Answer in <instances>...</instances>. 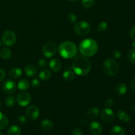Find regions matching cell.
Here are the masks:
<instances>
[{
  "label": "cell",
  "mask_w": 135,
  "mask_h": 135,
  "mask_svg": "<svg viewBox=\"0 0 135 135\" xmlns=\"http://www.w3.org/2000/svg\"><path fill=\"white\" fill-rule=\"evenodd\" d=\"M73 70L79 76H86L90 73L91 64L88 59L83 55H76L73 61Z\"/></svg>",
  "instance_id": "1"
},
{
  "label": "cell",
  "mask_w": 135,
  "mask_h": 135,
  "mask_svg": "<svg viewBox=\"0 0 135 135\" xmlns=\"http://www.w3.org/2000/svg\"><path fill=\"white\" fill-rule=\"evenodd\" d=\"M79 51L84 57H92L96 55L98 50V44L95 40L86 38L79 44Z\"/></svg>",
  "instance_id": "2"
},
{
  "label": "cell",
  "mask_w": 135,
  "mask_h": 135,
  "mask_svg": "<svg viewBox=\"0 0 135 135\" xmlns=\"http://www.w3.org/2000/svg\"><path fill=\"white\" fill-rule=\"evenodd\" d=\"M58 51L62 57L64 59H70L76 56L78 50L75 43L71 41H65L59 45Z\"/></svg>",
  "instance_id": "3"
},
{
  "label": "cell",
  "mask_w": 135,
  "mask_h": 135,
  "mask_svg": "<svg viewBox=\"0 0 135 135\" xmlns=\"http://www.w3.org/2000/svg\"><path fill=\"white\" fill-rule=\"evenodd\" d=\"M102 69L104 73L110 76H115L118 74L119 67L115 60L112 59H106L102 65Z\"/></svg>",
  "instance_id": "4"
},
{
  "label": "cell",
  "mask_w": 135,
  "mask_h": 135,
  "mask_svg": "<svg viewBox=\"0 0 135 135\" xmlns=\"http://www.w3.org/2000/svg\"><path fill=\"white\" fill-rule=\"evenodd\" d=\"M90 25L86 21H79L74 26V30L77 35L83 36L89 34L90 31Z\"/></svg>",
  "instance_id": "5"
},
{
  "label": "cell",
  "mask_w": 135,
  "mask_h": 135,
  "mask_svg": "<svg viewBox=\"0 0 135 135\" xmlns=\"http://www.w3.org/2000/svg\"><path fill=\"white\" fill-rule=\"evenodd\" d=\"M57 50V46L56 44L52 41H49L44 44L42 51V54L45 57L50 58L56 54Z\"/></svg>",
  "instance_id": "6"
},
{
  "label": "cell",
  "mask_w": 135,
  "mask_h": 135,
  "mask_svg": "<svg viewBox=\"0 0 135 135\" xmlns=\"http://www.w3.org/2000/svg\"><path fill=\"white\" fill-rule=\"evenodd\" d=\"M17 37L13 30H7L3 32L1 38L2 42L7 46H12L16 42Z\"/></svg>",
  "instance_id": "7"
},
{
  "label": "cell",
  "mask_w": 135,
  "mask_h": 135,
  "mask_svg": "<svg viewBox=\"0 0 135 135\" xmlns=\"http://www.w3.org/2000/svg\"><path fill=\"white\" fill-rule=\"evenodd\" d=\"M17 101L21 106H27L31 102V96L28 92L22 91L17 95Z\"/></svg>",
  "instance_id": "8"
},
{
  "label": "cell",
  "mask_w": 135,
  "mask_h": 135,
  "mask_svg": "<svg viewBox=\"0 0 135 135\" xmlns=\"http://www.w3.org/2000/svg\"><path fill=\"white\" fill-rule=\"evenodd\" d=\"M100 116H101L102 120L107 123L112 122L115 119L114 112L109 108H104V109H102Z\"/></svg>",
  "instance_id": "9"
},
{
  "label": "cell",
  "mask_w": 135,
  "mask_h": 135,
  "mask_svg": "<svg viewBox=\"0 0 135 135\" xmlns=\"http://www.w3.org/2000/svg\"><path fill=\"white\" fill-rule=\"evenodd\" d=\"M39 115L40 110L38 107L36 106V105H30L26 110V117L31 121L36 119L39 117Z\"/></svg>",
  "instance_id": "10"
},
{
  "label": "cell",
  "mask_w": 135,
  "mask_h": 135,
  "mask_svg": "<svg viewBox=\"0 0 135 135\" xmlns=\"http://www.w3.org/2000/svg\"><path fill=\"white\" fill-rule=\"evenodd\" d=\"M3 90L7 94H12L17 90V85L12 80H7L3 84Z\"/></svg>",
  "instance_id": "11"
},
{
  "label": "cell",
  "mask_w": 135,
  "mask_h": 135,
  "mask_svg": "<svg viewBox=\"0 0 135 135\" xmlns=\"http://www.w3.org/2000/svg\"><path fill=\"white\" fill-rule=\"evenodd\" d=\"M89 131L93 135H100L102 133V127L97 121H92L89 126Z\"/></svg>",
  "instance_id": "12"
},
{
  "label": "cell",
  "mask_w": 135,
  "mask_h": 135,
  "mask_svg": "<svg viewBox=\"0 0 135 135\" xmlns=\"http://www.w3.org/2000/svg\"><path fill=\"white\" fill-rule=\"evenodd\" d=\"M25 73L28 76H34L38 73V69L33 65H28L25 67Z\"/></svg>",
  "instance_id": "13"
},
{
  "label": "cell",
  "mask_w": 135,
  "mask_h": 135,
  "mask_svg": "<svg viewBox=\"0 0 135 135\" xmlns=\"http://www.w3.org/2000/svg\"><path fill=\"white\" fill-rule=\"evenodd\" d=\"M114 90L117 94L124 95L127 92V86L126 84L123 83H118L115 85L114 88Z\"/></svg>",
  "instance_id": "14"
},
{
  "label": "cell",
  "mask_w": 135,
  "mask_h": 135,
  "mask_svg": "<svg viewBox=\"0 0 135 135\" xmlns=\"http://www.w3.org/2000/svg\"><path fill=\"white\" fill-rule=\"evenodd\" d=\"M61 63L60 61L57 59H51L49 63L50 68L54 72H57L61 68Z\"/></svg>",
  "instance_id": "15"
},
{
  "label": "cell",
  "mask_w": 135,
  "mask_h": 135,
  "mask_svg": "<svg viewBox=\"0 0 135 135\" xmlns=\"http://www.w3.org/2000/svg\"><path fill=\"white\" fill-rule=\"evenodd\" d=\"M100 113V109L97 107H92L90 108L87 112V116L90 119H96L99 115Z\"/></svg>",
  "instance_id": "16"
},
{
  "label": "cell",
  "mask_w": 135,
  "mask_h": 135,
  "mask_svg": "<svg viewBox=\"0 0 135 135\" xmlns=\"http://www.w3.org/2000/svg\"><path fill=\"white\" fill-rule=\"evenodd\" d=\"M41 127L45 131H50L54 127V123L50 119H44L43 121L41 122Z\"/></svg>",
  "instance_id": "17"
},
{
  "label": "cell",
  "mask_w": 135,
  "mask_h": 135,
  "mask_svg": "<svg viewBox=\"0 0 135 135\" xmlns=\"http://www.w3.org/2000/svg\"><path fill=\"white\" fill-rule=\"evenodd\" d=\"M125 129L123 127L115 125L110 130V135H125Z\"/></svg>",
  "instance_id": "18"
},
{
  "label": "cell",
  "mask_w": 135,
  "mask_h": 135,
  "mask_svg": "<svg viewBox=\"0 0 135 135\" xmlns=\"http://www.w3.org/2000/svg\"><path fill=\"white\" fill-rule=\"evenodd\" d=\"M63 78L67 82L73 81L75 78V73L72 70L67 69L63 72Z\"/></svg>",
  "instance_id": "19"
},
{
  "label": "cell",
  "mask_w": 135,
  "mask_h": 135,
  "mask_svg": "<svg viewBox=\"0 0 135 135\" xmlns=\"http://www.w3.org/2000/svg\"><path fill=\"white\" fill-rule=\"evenodd\" d=\"M22 75V71L19 68H12L9 71V76L12 79H18Z\"/></svg>",
  "instance_id": "20"
},
{
  "label": "cell",
  "mask_w": 135,
  "mask_h": 135,
  "mask_svg": "<svg viewBox=\"0 0 135 135\" xmlns=\"http://www.w3.org/2000/svg\"><path fill=\"white\" fill-rule=\"evenodd\" d=\"M117 115L119 119L121 120V121H123L125 123H129L131 121L130 116L123 110H119L117 113Z\"/></svg>",
  "instance_id": "21"
},
{
  "label": "cell",
  "mask_w": 135,
  "mask_h": 135,
  "mask_svg": "<svg viewBox=\"0 0 135 135\" xmlns=\"http://www.w3.org/2000/svg\"><path fill=\"white\" fill-rule=\"evenodd\" d=\"M18 89L21 91H26L29 89L30 87V83L26 79H21L18 81V85H17Z\"/></svg>",
  "instance_id": "22"
},
{
  "label": "cell",
  "mask_w": 135,
  "mask_h": 135,
  "mask_svg": "<svg viewBox=\"0 0 135 135\" xmlns=\"http://www.w3.org/2000/svg\"><path fill=\"white\" fill-rule=\"evenodd\" d=\"M9 120L7 116L0 112V131L5 129L7 127Z\"/></svg>",
  "instance_id": "23"
},
{
  "label": "cell",
  "mask_w": 135,
  "mask_h": 135,
  "mask_svg": "<svg viewBox=\"0 0 135 135\" xmlns=\"http://www.w3.org/2000/svg\"><path fill=\"white\" fill-rule=\"evenodd\" d=\"M8 135H21V129L17 125H12L7 130Z\"/></svg>",
  "instance_id": "24"
},
{
  "label": "cell",
  "mask_w": 135,
  "mask_h": 135,
  "mask_svg": "<svg viewBox=\"0 0 135 135\" xmlns=\"http://www.w3.org/2000/svg\"><path fill=\"white\" fill-rule=\"evenodd\" d=\"M11 56V51L7 47H3L0 50V57L3 59H8Z\"/></svg>",
  "instance_id": "25"
},
{
  "label": "cell",
  "mask_w": 135,
  "mask_h": 135,
  "mask_svg": "<svg viewBox=\"0 0 135 135\" xmlns=\"http://www.w3.org/2000/svg\"><path fill=\"white\" fill-rule=\"evenodd\" d=\"M51 76V72L47 69L42 70L39 73V78L42 80H44V81H46V80H47L48 79H50Z\"/></svg>",
  "instance_id": "26"
},
{
  "label": "cell",
  "mask_w": 135,
  "mask_h": 135,
  "mask_svg": "<svg viewBox=\"0 0 135 135\" xmlns=\"http://www.w3.org/2000/svg\"><path fill=\"white\" fill-rule=\"evenodd\" d=\"M127 59L131 63L135 65V49H131L128 51Z\"/></svg>",
  "instance_id": "27"
},
{
  "label": "cell",
  "mask_w": 135,
  "mask_h": 135,
  "mask_svg": "<svg viewBox=\"0 0 135 135\" xmlns=\"http://www.w3.org/2000/svg\"><path fill=\"white\" fill-rule=\"evenodd\" d=\"M81 3L83 7L87 9H90L94 5L95 0H82Z\"/></svg>",
  "instance_id": "28"
},
{
  "label": "cell",
  "mask_w": 135,
  "mask_h": 135,
  "mask_svg": "<svg viewBox=\"0 0 135 135\" xmlns=\"http://www.w3.org/2000/svg\"><path fill=\"white\" fill-rule=\"evenodd\" d=\"M5 105L7 107H13L15 104V99L13 96H8L5 101Z\"/></svg>",
  "instance_id": "29"
},
{
  "label": "cell",
  "mask_w": 135,
  "mask_h": 135,
  "mask_svg": "<svg viewBox=\"0 0 135 135\" xmlns=\"http://www.w3.org/2000/svg\"><path fill=\"white\" fill-rule=\"evenodd\" d=\"M107 28H108V23L105 21H102L99 24L98 26V31L100 32H105Z\"/></svg>",
  "instance_id": "30"
},
{
  "label": "cell",
  "mask_w": 135,
  "mask_h": 135,
  "mask_svg": "<svg viewBox=\"0 0 135 135\" xmlns=\"http://www.w3.org/2000/svg\"><path fill=\"white\" fill-rule=\"evenodd\" d=\"M67 22L69 24H73L76 22V16L74 13H69L67 17Z\"/></svg>",
  "instance_id": "31"
},
{
  "label": "cell",
  "mask_w": 135,
  "mask_h": 135,
  "mask_svg": "<svg viewBox=\"0 0 135 135\" xmlns=\"http://www.w3.org/2000/svg\"><path fill=\"white\" fill-rule=\"evenodd\" d=\"M71 135H83V131L79 128H75L71 131Z\"/></svg>",
  "instance_id": "32"
},
{
  "label": "cell",
  "mask_w": 135,
  "mask_h": 135,
  "mask_svg": "<svg viewBox=\"0 0 135 135\" xmlns=\"http://www.w3.org/2000/svg\"><path fill=\"white\" fill-rule=\"evenodd\" d=\"M38 65L41 68H45L47 65V61L44 59H41L38 61Z\"/></svg>",
  "instance_id": "33"
},
{
  "label": "cell",
  "mask_w": 135,
  "mask_h": 135,
  "mask_svg": "<svg viewBox=\"0 0 135 135\" xmlns=\"http://www.w3.org/2000/svg\"><path fill=\"white\" fill-rule=\"evenodd\" d=\"M31 84H32V87H34V88H38L40 86V81L38 79H34L32 80Z\"/></svg>",
  "instance_id": "34"
},
{
  "label": "cell",
  "mask_w": 135,
  "mask_h": 135,
  "mask_svg": "<svg viewBox=\"0 0 135 135\" xmlns=\"http://www.w3.org/2000/svg\"><path fill=\"white\" fill-rule=\"evenodd\" d=\"M113 104H114V101L112 98H108L105 101V105L108 108H110V107L113 106Z\"/></svg>",
  "instance_id": "35"
},
{
  "label": "cell",
  "mask_w": 135,
  "mask_h": 135,
  "mask_svg": "<svg viewBox=\"0 0 135 135\" xmlns=\"http://www.w3.org/2000/svg\"><path fill=\"white\" fill-rule=\"evenodd\" d=\"M112 55H113V57H115V59H119L121 57V52L120 50H115L113 51L112 53Z\"/></svg>",
  "instance_id": "36"
},
{
  "label": "cell",
  "mask_w": 135,
  "mask_h": 135,
  "mask_svg": "<svg viewBox=\"0 0 135 135\" xmlns=\"http://www.w3.org/2000/svg\"><path fill=\"white\" fill-rule=\"evenodd\" d=\"M17 121L20 124H25L26 122V118L23 115H20L17 117Z\"/></svg>",
  "instance_id": "37"
},
{
  "label": "cell",
  "mask_w": 135,
  "mask_h": 135,
  "mask_svg": "<svg viewBox=\"0 0 135 135\" xmlns=\"http://www.w3.org/2000/svg\"><path fill=\"white\" fill-rule=\"evenodd\" d=\"M129 35L132 39L135 40V26L131 28V29L130 30V32H129Z\"/></svg>",
  "instance_id": "38"
},
{
  "label": "cell",
  "mask_w": 135,
  "mask_h": 135,
  "mask_svg": "<svg viewBox=\"0 0 135 135\" xmlns=\"http://www.w3.org/2000/svg\"><path fill=\"white\" fill-rule=\"evenodd\" d=\"M5 75H6V73H5V70L3 69H0V82H1L5 79Z\"/></svg>",
  "instance_id": "39"
},
{
  "label": "cell",
  "mask_w": 135,
  "mask_h": 135,
  "mask_svg": "<svg viewBox=\"0 0 135 135\" xmlns=\"http://www.w3.org/2000/svg\"><path fill=\"white\" fill-rule=\"evenodd\" d=\"M130 87H131V88L132 90H133V92H135V78H134V79H133V80L131 81Z\"/></svg>",
  "instance_id": "40"
},
{
  "label": "cell",
  "mask_w": 135,
  "mask_h": 135,
  "mask_svg": "<svg viewBox=\"0 0 135 135\" xmlns=\"http://www.w3.org/2000/svg\"><path fill=\"white\" fill-rule=\"evenodd\" d=\"M132 46H133V47H134V48L135 49V40L133 42V43H132Z\"/></svg>",
  "instance_id": "41"
},
{
  "label": "cell",
  "mask_w": 135,
  "mask_h": 135,
  "mask_svg": "<svg viewBox=\"0 0 135 135\" xmlns=\"http://www.w3.org/2000/svg\"><path fill=\"white\" fill-rule=\"evenodd\" d=\"M68 1H71V2H76V1H79V0H68Z\"/></svg>",
  "instance_id": "42"
},
{
  "label": "cell",
  "mask_w": 135,
  "mask_h": 135,
  "mask_svg": "<svg viewBox=\"0 0 135 135\" xmlns=\"http://www.w3.org/2000/svg\"><path fill=\"white\" fill-rule=\"evenodd\" d=\"M1 41H0V46H1Z\"/></svg>",
  "instance_id": "43"
},
{
  "label": "cell",
  "mask_w": 135,
  "mask_h": 135,
  "mask_svg": "<svg viewBox=\"0 0 135 135\" xmlns=\"http://www.w3.org/2000/svg\"><path fill=\"white\" fill-rule=\"evenodd\" d=\"M0 135H3V134H2V133H0Z\"/></svg>",
  "instance_id": "44"
},
{
  "label": "cell",
  "mask_w": 135,
  "mask_h": 135,
  "mask_svg": "<svg viewBox=\"0 0 135 135\" xmlns=\"http://www.w3.org/2000/svg\"><path fill=\"white\" fill-rule=\"evenodd\" d=\"M134 102H135V100H134Z\"/></svg>",
  "instance_id": "45"
}]
</instances>
